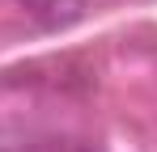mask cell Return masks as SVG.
Here are the masks:
<instances>
[{"mask_svg": "<svg viewBox=\"0 0 157 152\" xmlns=\"http://www.w3.org/2000/svg\"><path fill=\"white\" fill-rule=\"evenodd\" d=\"M17 4L43 25H64L81 13V0H17Z\"/></svg>", "mask_w": 157, "mask_h": 152, "instance_id": "obj_1", "label": "cell"}, {"mask_svg": "<svg viewBox=\"0 0 157 152\" xmlns=\"http://www.w3.org/2000/svg\"><path fill=\"white\" fill-rule=\"evenodd\" d=\"M0 152H30V144H26V139H17L13 131H4V127H0Z\"/></svg>", "mask_w": 157, "mask_h": 152, "instance_id": "obj_2", "label": "cell"}]
</instances>
